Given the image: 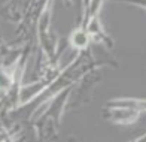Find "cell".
I'll return each mask as SVG.
<instances>
[{"label": "cell", "mask_w": 146, "mask_h": 142, "mask_svg": "<svg viewBox=\"0 0 146 142\" xmlns=\"http://www.w3.org/2000/svg\"><path fill=\"white\" fill-rule=\"evenodd\" d=\"M102 79H103V75H102L100 69H92V70L87 72L75 85L72 87V93L69 96L67 106L66 108H70V106L76 108V106L88 103L94 87L100 82Z\"/></svg>", "instance_id": "7a4b0ae2"}, {"label": "cell", "mask_w": 146, "mask_h": 142, "mask_svg": "<svg viewBox=\"0 0 146 142\" xmlns=\"http://www.w3.org/2000/svg\"><path fill=\"white\" fill-rule=\"evenodd\" d=\"M88 5H90V0H84V8H85V9L88 8Z\"/></svg>", "instance_id": "9c48e42d"}, {"label": "cell", "mask_w": 146, "mask_h": 142, "mask_svg": "<svg viewBox=\"0 0 146 142\" xmlns=\"http://www.w3.org/2000/svg\"><path fill=\"white\" fill-rule=\"evenodd\" d=\"M104 108H124V109H139L145 112L146 102L145 99H136V97H115L108 100Z\"/></svg>", "instance_id": "8992f818"}, {"label": "cell", "mask_w": 146, "mask_h": 142, "mask_svg": "<svg viewBox=\"0 0 146 142\" xmlns=\"http://www.w3.org/2000/svg\"><path fill=\"white\" fill-rule=\"evenodd\" d=\"M82 27L87 30L91 42L102 44V45H104L106 48H109V50L113 48V39L106 33L104 27H103V24L100 21V15H94V17L88 18Z\"/></svg>", "instance_id": "3957f363"}, {"label": "cell", "mask_w": 146, "mask_h": 142, "mask_svg": "<svg viewBox=\"0 0 146 142\" xmlns=\"http://www.w3.org/2000/svg\"><path fill=\"white\" fill-rule=\"evenodd\" d=\"M72 87L63 90L57 96L49 99L45 105H42V106H46L45 109L39 111L37 114L33 115L31 120H36V121H33V127L36 130V136L39 142H52L58 136L61 117L66 111V106H67V100L72 93Z\"/></svg>", "instance_id": "6da1fadb"}, {"label": "cell", "mask_w": 146, "mask_h": 142, "mask_svg": "<svg viewBox=\"0 0 146 142\" xmlns=\"http://www.w3.org/2000/svg\"><path fill=\"white\" fill-rule=\"evenodd\" d=\"M131 142H146V136H145V135H142V136L136 138L134 141H131Z\"/></svg>", "instance_id": "ba28073f"}, {"label": "cell", "mask_w": 146, "mask_h": 142, "mask_svg": "<svg viewBox=\"0 0 146 142\" xmlns=\"http://www.w3.org/2000/svg\"><path fill=\"white\" fill-rule=\"evenodd\" d=\"M103 117L116 124H131L136 123L137 118L142 115L139 109H124V108H103Z\"/></svg>", "instance_id": "277c9868"}, {"label": "cell", "mask_w": 146, "mask_h": 142, "mask_svg": "<svg viewBox=\"0 0 146 142\" xmlns=\"http://www.w3.org/2000/svg\"><path fill=\"white\" fill-rule=\"evenodd\" d=\"M30 2L31 0H9V2L3 6L2 13L8 19H11V21L19 23L23 19V17L25 15V12H27Z\"/></svg>", "instance_id": "5b68a950"}, {"label": "cell", "mask_w": 146, "mask_h": 142, "mask_svg": "<svg viewBox=\"0 0 146 142\" xmlns=\"http://www.w3.org/2000/svg\"><path fill=\"white\" fill-rule=\"evenodd\" d=\"M90 45H91L90 36H88L87 30H85L82 25L76 27V29L70 33V36H69V48L79 52V51L87 50Z\"/></svg>", "instance_id": "52a82bcc"}]
</instances>
